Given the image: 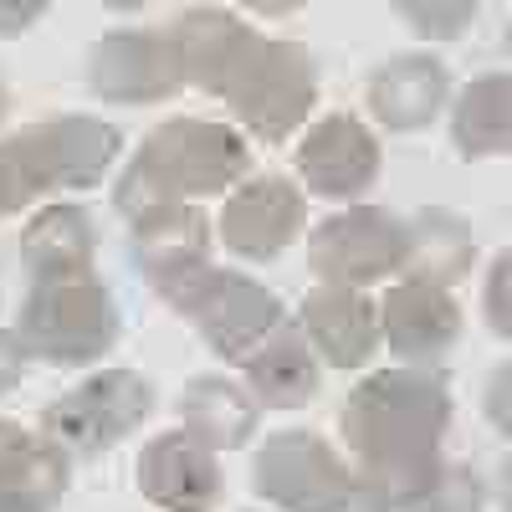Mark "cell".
<instances>
[{
  "label": "cell",
  "instance_id": "1",
  "mask_svg": "<svg viewBox=\"0 0 512 512\" xmlns=\"http://www.w3.org/2000/svg\"><path fill=\"white\" fill-rule=\"evenodd\" d=\"M451 425V395L436 374L379 369L344 405V441L359 456V482L390 507H410L441 477V436Z\"/></svg>",
  "mask_w": 512,
  "mask_h": 512
},
{
  "label": "cell",
  "instance_id": "2",
  "mask_svg": "<svg viewBox=\"0 0 512 512\" xmlns=\"http://www.w3.org/2000/svg\"><path fill=\"white\" fill-rule=\"evenodd\" d=\"M251 164V149L236 128L210 118H169L139 144L128 159L123 180L113 190V205L128 221L149 216L164 205H185L195 195H216L236 185Z\"/></svg>",
  "mask_w": 512,
  "mask_h": 512
},
{
  "label": "cell",
  "instance_id": "3",
  "mask_svg": "<svg viewBox=\"0 0 512 512\" xmlns=\"http://www.w3.org/2000/svg\"><path fill=\"white\" fill-rule=\"evenodd\" d=\"M123 154L118 128L103 118H52L0 144V216L26 210L41 190H88Z\"/></svg>",
  "mask_w": 512,
  "mask_h": 512
},
{
  "label": "cell",
  "instance_id": "4",
  "mask_svg": "<svg viewBox=\"0 0 512 512\" xmlns=\"http://www.w3.org/2000/svg\"><path fill=\"white\" fill-rule=\"evenodd\" d=\"M118 303L98 282L93 267H67V272H36L26 308L16 323L21 354L52 359V364H88L103 359L118 344Z\"/></svg>",
  "mask_w": 512,
  "mask_h": 512
},
{
  "label": "cell",
  "instance_id": "5",
  "mask_svg": "<svg viewBox=\"0 0 512 512\" xmlns=\"http://www.w3.org/2000/svg\"><path fill=\"white\" fill-rule=\"evenodd\" d=\"M149 287L159 297H169V303L205 333V344L216 349L221 359H231V364H246L282 328V303L277 297L262 282H251V277L210 267V256H200V262H190V267L149 277Z\"/></svg>",
  "mask_w": 512,
  "mask_h": 512
},
{
  "label": "cell",
  "instance_id": "6",
  "mask_svg": "<svg viewBox=\"0 0 512 512\" xmlns=\"http://www.w3.org/2000/svg\"><path fill=\"white\" fill-rule=\"evenodd\" d=\"M221 98L262 144H282L318 103V67L297 41L251 31L221 82Z\"/></svg>",
  "mask_w": 512,
  "mask_h": 512
},
{
  "label": "cell",
  "instance_id": "7",
  "mask_svg": "<svg viewBox=\"0 0 512 512\" xmlns=\"http://www.w3.org/2000/svg\"><path fill=\"white\" fill-rule=\"evenodd\" d=\"M251 487L287 512H390V502L349 477L313 431H277L251 461Z\"/></svg>",
  "mask_w": 512,
  "mask_h": 512
},
{
  "label": "cell",
  "instance_id": "8",
  "mask_svg": "<svg viewBox=\"0 0 512 512\" xmlns=\"http://www.w3.org/2000/svg\"><path fill=\"white\" fill-rule=\"evenodd\" d=\"M149 410H154V384L134 369H108V374H93L82 390L52 400L41 425L52 431L57 446L98 456V451L118 446L128 431H139Z\"/></svg>",
  "mask_w": 512,
  "mask_h": 512
},
{
  "label": "cell",
  "instance_id": "9",
  "mask_svg": "<svg viewBox=\"0 0 512 512\" xmlns=\"http://www.w3.org/2000/svg\"><path fill=\"white\" fill-rule=\"evenodd\" d=\"M405 256H410V226L374 205H354L344 216H328L308 241V267L328 287H349V292L359 282L390 277L395 267H405Z\"/></svg>",
  "mask_w": 512,
  "mask_h": 512
},
{
  "label": "cell",
  "instance_id": "10",
  "mask_svg": "<svg viewBox=\"0 0 512 512\" xmlns=\"http://www.w3.org/2000/svg\"><path fill=\"white\" fill-rule=\"evenodd\" d=\"M88 88L108 103H164L185 88L169 36L159 31H108L88 57Z\"/></svg>",
  "mask_w": 512,
  "mask_h": 512
},
{
  "label": "cell",
  "instance_id": "11",
  "mask_svg": "<svg viewBox=\"0 0 512 512\" xmlns=\"http://www.w3.org/2000/svg\"><path fill=\"white\" fill-rule=\"evenodd\" d=\"M303 226H308L303 190L277 175L241 185L221 210V241L231 246V256H246V262H272Z\"/></svg>",
  "mask_w": 512,
  "mask_h": 512
},
{
  "label": "cell",
  "instance_id": "12",
  "mask_svg": "<svg viewBox=\"0 0 512 512\" xmlns=\"http://www.w3.org/2000/svg\"><path fill=\"white\" fill-rule=\"evenodd\" d=\"M297 175L328 200H354L379 175V144L354 113H328L308 128L297 149Z\"/></svg>",
  "mask_w": 512,
  "mask_h": 512
},
{
  "label": "cell",
  "instance_id": "13",
  "mask_svg": "<svg viewBox=\"0 0 512 512\" xmlns=\"http://www.w3.org/2000/svg\"><path fill=\"white\" fill-rule=\"evenodd\" d=\"M139 492L164 512H205L221 502V466L185 431H164L139 456Z\"/></svg>",
  "mask_w": 512,
  "mask_h": 512
},
{
  "label": "cell",
  "instance_id": "14",
  "mask_svg": "<svg viewBox=\"0 0 512 512\" xmlns=\"http://www.w3.org/2000/svg\"><path fill=\"white\" fill-rule=\"evenodd\" d=\"M67 492V456L52 436L0 420V512H57Z\"/></svg>",
  "mask_w": 512,
  "mask_h": 512
},
{
  "label": "cell",
  "instance_id": "15",
  "mask_svg": "<svg viewBox=\"0 0 512 512\" xmlns=\"http://www.w3.org/2000/svg\"><path fill=\"white\" fill-rule=\"evenodd\" d=\"M379 328L390 338L400 359H436L456 344L461 333V308L446 287L431 282H400L379 303Z\"/></svg>",
  "mask_w": 512,
  "mask_h": 512
},
{
  "label": "cell",
  "instance_id": "16",
  "mask_svg": "<svg viewBox=\"0 0 512 512\" xmlns=\"http://www.w3.org/2000/svg\"><path fill=\"white\" fill-rule=\"evenodd\" d=\"M303 338L333 369H359L379 349V308L349 287H318L303 303Z\"/></svg>",
  "mask_w": 512,
  "mask_h": 512
},
{
  "label": "cell",
  "instance_id": "17",
  "mask_svg": "<svg viewBox=\"0 0 512 512\" xmlns=\"http://www.w3.org/2000/svg\"><path fill=\"white\" fill-rule=\"evenodd\" d=\"M441 103H446V67L425 52L390 57L369 82V108L384 128H395V134L436 123Z\"/></svg>",
  "mask_w": 512,
  "mask_h": 512
},
{
  "label": "cell",
  "instance_id": "18",
  "mask_svg": "<svg viewBox=\"0 0 512 512\" xmlns=\"http://www.w3.org/2000/svg\"><path fill=\"white\" fill-rule=\"evenodd\" d=\"M251 26L236 21L231 11L221 6H195L175 21V31H169V47H175V62H180V77L195 82V88L216 93L221 98V82L236 62V52L246 47Z\"/></svg>",
  "mask_w": 512,
  "mask_h": 512
},
{
  "label": "cell",
  "instance_id": "19",
  "mask_svg": "<svg viewBox=\"0 0 512 512\" xmlns=\"http://www.w3.org/2000/svg\"><path fill=\"white\" fill-rule=\"evenodd\" d=\"M246 379H251L256 400L272 405V410L308 405L313 390H318V364H313V349H308L303 328L282 323L267 344L246 359Z\"/></svg>",
  "mask_w": 512,
  "mask_h": 512
},
{
  "label": "cell",
  "instance_id": "20",
  "mask_svg": "<svg viewBox=\"0 0 512 512\" xmlns=\"http://www.w3.org/2000/svg\"><path fill=\"white\" fill-rule=\"evenodd\" d=\"M180 415H185V436H195L205 451H236L256 431V405L231 379H190Z\"/></svg>",
  "mask_w": 512,
  "mask_h": 512
},
{
  "label": "cell",
  "instance_id": "21",
  "mask_svg": "<svg viewBox=\"0 0 512 512\" xmlns=\"http://www.w3.org/2000/svg\"><path fill=\"white\" fill-rule=\"evenodd\" d=\"M210 251V226L195 205H164L134 221V262L144 277L190 267Z\"/></svg>",
  "mask_w": 512,
  "mask_h": 512
},
{
  "label": "cell",
  "instance_id": "22",
  "mask_svg": "<svg viewBox=\"0 0 512 512\" xmlns=\"http://www.w3.org/2000/svg\"><path fill=\"white\" fill-rule=\"evenodd\" d=\"M451 139L466 159H487V154L512 149V77L507 72L477 77L472 88L456 98Z\"/></svg>",
  "mask_w": 512,
  "mask_h": 512
},
{
  "label": "cell",
  "instance_id": "23",
  "mask_svg": "<svg viewBox=\"0 0 512 512\" xmlns=\"http://www.w3.org/2000/svg\"><path fill=\"white\" fill-rule=\"evenodd\" d=\"M26 272H67V267H93V221L82 205H47L21 236Z\"/></svg>",
  "mask_w": 512,
  "mask_h": 512
},
{
  "label": "cell",
  "instance_id": "24",
  "mask_svg": "<svg viewBox=\"0 0 512 512\" xmlns=\"http://www.w3.org/2000/svg\"><path fill=\"white\" fill-rule=\"evenodd\" d=\"M405 226H410V256L405 262L415 267L410 282L446 287V282L466 277V267H472V231H466L461 216H451V210H420Z\"/></svg>",
  "mask_w": 512,
  "mask_h": 512
},
{
  "label": "cell",
  "instance_id": "25",
  "mask_svg": "<svg viewBox=\"0 0 512 512\" xmlns=\"http://www.w3.org/2000/svg\"><path fill=\"white\" fill-rule=\"evenodd\" d=\"M410 512H482V482L472 466H441V477L410 502Z\"/></svg>",
  "mask_w": 512,
  "mask_h": 512
},
{
  "label": "cell",
  "instance_id": "26",
  "mask_svg": "<svg viewBox=\"0 0 512 512\" xmlns=\"http://www.w3.org/2000/svg\"><path fill=\"white\" fill-rule=\"evenodd\" d=\"M395 11L410 21V31L431 36V41H451V36H461L466 26H472V16H477L472 0H456V6H425V0H400Z\"/></svg>",
  "mask_w": 512,
  "mask_h": 512
},
{
  "label": "cell",
  "instance_id": "27",
  "mask_svg": "<svg viewBox=\"0 0 512 512\" xmlns=\"http://www.w3.org/2000/svg\"><path fill=\"white\" fill-rule=\"evenodd\" d=\"M507 282H512V256L502 251L497 267H492V282H487V318H492V328H497L502 338L512 333V297H507Z\"/></svg>",
  "mask_w": 512,
  "mask_h": 512
},
{
  "label": "cell",
  "instance_id": "28",
  "mask_svg": "<svg viewBox=\"0 0 512 512\" xmlns=\"http://www.w3.org/2000/svg\"><path fill=\"white\" fill-rule=\"evenodd\" d=\"M41 16H47V0H0V36H21Z\"/></svg>",
  "mask_w": 512,
  "mask_h": 512
},
{
  "label": "cell",
  "instance_id": "29",
  "mask_svg": "<svg viewBox=\"0 0 512 512\" xmlns=\"http://www.w3.org/2000/svg\"><path fill=\"white\" fill-rule=\"evenodd\" d=\"M21 364H26V354L16 344V333H0V395L21 384Z\"/></svg>",
  "mask_w": 512,
  "mask_h": 512
},
{
  "label": "cell",
  "instance_id": "30",
  "mask_svg": "<svg viewBox=\"0 0 512 512\" xmlns=\"http://www.w3.org/2000/svg\"><path fill=\"white\" fill-rule=\"evenodd\" d=\"M507 379H512V369L497 364V379L487 384V390H492V395H487V410L497 405V425H502V431H507Z\"/></svg>",
  "mask_w": 512,
  "mask_h": 512
},
{
  "label": "cell",
  "instance_id": "31",
  "mask_svg": "<svg viewBox=\"0 0 512 512\" xmlns=\"http://www.w3.org/2000/svg\"><path fill=\"white\" fill-rule=\"evenodd\" d=\"M0 118H6V88H0Z\"/></svg>",
  "mask_w": 512,
  "mask_h": 512
}]
</instances>
